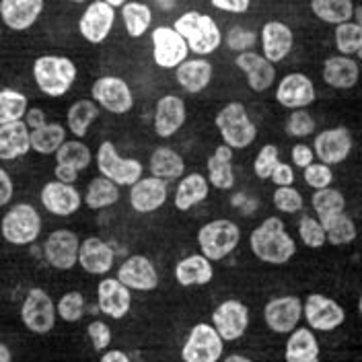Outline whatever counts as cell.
<instances>
[{
    "label": "cell",
    "mask_w": 362,
    "mask_h": 362,
    "mask_svg": "<svg viewBox=\"0 0 362 362\" xmlns=\"http://www.w3.org/2000/svg\"><path fill=\"white\" fill-rule=\"evenodd\" d=\"M249 245H251V251L262 262L274 264V266L286 264L296 253L293 237L284 230V223L280 218H276V216L266 218L262 225L251 233Z\"/></svg>",
    "instance_id": "6da1fadb"
},
{
    "label": "cell",
    "mask_w": 362,
    "mask_h": 362,
    "mask_svg": "<svg viewBox=\"0 0 362 362\" xmlns=\"http://www.w3.org/2000/svg\"><path fill=\"white\" fill-rule=\"evenodd\" d=\"M173 29L185 40L187 49H192L198 56H208L223 44V33H221L218 25L214 23L212 17L198 13V11L183 13L175 21Z\"/></svg>",
    "instance_id": "7a4b0ae2"
},
{
    "label": "cell",
    "mask_w": 362,
    "mask_h": 362,
    "mask_svg": "<svg viewBox=\"0 0 362 362\" xmlns=\"http://www.w3.org/2000/svg\"><path fill=\"white\" fill-rule=\"evenodd\" d=\"M33 78L42 93L49 97H62L76 78V66L64 56H40L33 62Z\"/></svg>",
    "instance_id": "3957f363"
},
{
    "label": "cell",
    "mask_w": 362,
    "mask_h": 362,
    "mask_svg": "<svg viewBox=\"0 0 362 362\" xmlns=\"http://www.w3.org/2000/svg\"><path fill=\"white\" fill-rule=\"evenodd\" d=\"M214 122L225 144L230 148H247L257 136V128L251 122L243 103H226Z\"/></svg>",
    "instance_id": "277c9868"
},
{
    "label": "cell",
    "mask_w": 362,
    "mask_h": 362,
    "mask_svg": "<svg viewBox=\"0 0 362 362\" xmlns=\"http://www.w3.org/2000/svg\"><path fill=\"white\" fill-rule=\"evenodd\" d=\"M0 233L13 245H29L42 233V218L31 204H17L2 216Z\"/></svg>",
    "instance_id": "5b68a950"
},
{
    "label": "cell",
    "mask_w": 362,
    "mask_h": 362,
    "mask_svg": "<svg viewBox=\"0 0 362 362\" xmlns=\"http://www.w3.org/2000/svg\"><path fill=\"white\" fill-rule=\"evenodd\" d=\"M239 239H241L239 226L226 218L212 221V223L204 225L198 233V243L202 247V253L210 262L226 257L239 245Z\"/></svg>",
    "instance_id": "8992f818"
},
{
    "label": "cell",
    "mask_w": 362,
    "mask_h": 362,
    "mask_svg": "<svg viewBox=\"0 0 362 362\" xmlns=\"http://www.w3.org/2000/svg\"><path fill=\"white\" fill-rule=\"evenodd\" d=\"M97 167L103 177L112 180L115 185H132L138 177H142V165L136 158H124L117 155L115 146L110 140L99 144L97 151Z\"/></svg>",
    "instance_id": "52a82bcc"
},
{
    "label": "cell",
    "mask_w": 362,
    "mask_h": 362,
    "mask_svg": "<svg viewBox=\"0 0 362 362\" xmlns=\"http://www.w3.org/2000/svg\"><path fill=\"white\" fill-rule=\"evenodd\" d=\"M223 356V338L214 325L198 323L192 327L185 346L181 348V358L185 362H216Z\"/></svg>",
    "instance_id": "ba28073f"
},
{
    "label": "cell",
    "mask_w": 362,
    "mask_h": 362,
    "mask_svg": "<svg viewBox=\"0 0 362 362\" xmlns=\"http://www.w3.org/2000/svg\"><path fill=\"white\" fill-rule=\"evenodd\" d=\"M21 319L33 334H47L56 323V307L44 288H31L21 307Z\"/></svg>",
    "instance_id": "9c48e42d"
},
{
    "label": "cell",
    "mask_w": 362,
    "mask_h": 362,
    "mask_svg": "<svg viewBox=\"0 0 362 362\" xmlns=\"http://www.w3.org/2000/svg\"><path fill=\"white\" fill-rule=\"evenodd\" d=\"M93 101L112 113H128L134 105L132 90L117 76H101L93 83Z\"/></svg>",
    "instance_id": "30bf717a"
},
{
    "label": "cell",
    "mask_w": 362,
    "mask_h": 362,
    "mask_svg": "<svg viewBox=\"0 0 362 362\" xmlns=\"http://www.w3.org/2000/svg\"><path fill=\"white\" fill-rule=\"evenodd\" d=\"M303 315L317 332H332L346 321V311L336 300L323 294H309L303 305Z\"/></svg>",
    "instance_id": "8fae6325"
},
{
    "label": "cell",
    "mask_w": 362,
    "mask_h": 362,
    "mask_svg": "<svg viewBox=\"0 0 362 362\" xmlns=\"http://www.w3.org/2000/svg\"><path fill=\"white\" fill-rule=\"evenodd\" d=\"M78 245L81 241L72 230L58 228L49 233L44 243V255L47 264L56 270H72L78 259Z\"/></svg>",
    "instance_id": "7c38bea8"
},
{
    "label": "cell",
    "mask_w": 362,
    "mask_h": 362,
    "mask_svg": "<svg viewBox=\"0 0 362 362\" xmlns=\"http://www.w3.org/2000/svg\"><path fill=\"white\" fill-rule=\"evenodd\" d=\"M212 323L218 336L226 341L243 338L249 325L247 307L239 300H225L212 313Z\"/></svg>",
    "instance_id": "4fadbf2b"
},
{
    "label": "cell",
    "mask_w": 362,
    "mask_h": 362,
    "mask_svg": "<svg viewBox=\"0 0 362 362\" xmlns=\"http://www.w3.org/2000/svg\"><path fill=\"white\" fill-rule=\"evenodd\" d=\"M187 44L173 27H157L153 31V58L160 68H175L187 58Z\"/></svg>",
    "instance_id": "5bb4252c"
},
{
    "label": "cell",
    "mask_w": 362,
    "mask_h": 362,
    "mask_svg": "<svg viewBox=\"0 0 362 362\" xmlns=\"http://www.w3.org/2000/svg\"><path fill=\"white\" fill-rule=\"evenodd\" d=\"M113 21H115V8L112 4L103 2V0H95L87 6V11L83 13L78 29L83 33V37L90 44H101L107 40L110 31H112Z\"/></svg>",
    "instance_id": "9a60e30c"
},
{
    "label": "cell",
    "mask_w": 362,
    "mask_h": 362,
    "mask_svg": "<svg viewBox=\"0 0 362 362\" xmlns=\"http://www.w3.org/2000/svg\"><path fill=\"white\" fill-rule=\"evenodd\" d=\"M303 317V303L298 296H280L272 298L264 309V319L272 332L291 334Z\"/></svg>",
    "instance_id": "2e32d148"
},
{
    "label": "cell",
    "mask_w": 362,
    "mask_h": 362,
    "mask_svg": "<svg viewBox=\"0 0 362 362\" xmlns=\"http://www.w3.org/2000/svg\"><path fill=\"white\" fill-rule=\"evenodd\" d=\"M313 148H315V155L321 163L339 165L348 158L350 151H352V136L348 132V128H341V126L332 128V130H325L315 136Z\"/></svg>",
    "instance_id": "e0dca14e"
},
{
    "label": "cell",
    "mask_w": 362,
    "mask_h": 362,
    "mask_svg": "<svg viewBox=\"0 0 362 362\" xmlns=\"http://www.w3.org/2000/svg\"><path fill=\"white\" fill-rule=\"evenodd\" d=\"M276 99L280 105H284L288 110H300L315 101V87L309 76H305L300 72H293L280 81L278 90H276Z\"/></svg>",
    "instance_id": "ac0fdd59"
},
{
    "label": "cell",
    "mask_w": 362,
    "mask_h": 362,
    "mask_svg": "<svg viewBox=\"0 0 362 362\" xmlns=\"http://www.w3.org/2000/svg\"><path fill=\"white\" fill-rule=\"evenodd\" d=\"M167 181L160 177H138L130 189V206L140 214L155 212L167 200Z\"/></svg>",
    "instance_id": "d6986e66"
},
{
    "label": "cell",
    "mask_w": 362,
    "mask_h": 362,
    "mask_svg": "<svg viewBox=\"0 0 362 362\" xmlns=\"http://www.w3.org/2000/svg\"><path fill=\"white\" fill-rule=\"evenodd\" d=\"M117 280L122 284H126L130 291H153V288H157L158 274L148 257L132 255L119 266Z\"/></svg>",
    "instance_id": "ffe728a7"
},
{
    "label": "cell",
    "mask_w": 362,
    "mask_h": 362,
    "mask_svg": "<svg viewBox=\"0 0 362 362\" xmlns=\"http://www.w3.org/2000/svg\"><path fill=\"white\" fill-rule=\"evenodd\" d=\"M99 296V309L101 313H105L112 319H122L128 315L130 307H132V294L126 284H122L115 278H105L99 282L97 288Z\"/></svg>",
    "instance_id": "44dd1931"
},
{
    "label": "cell",
    "mask_w": 362,
    "mask_h": 362,
    "mask_svg": "<svg viewBox=\"0 0 362 362\" xmlns=\"http://www.w3.org/2000/svg\"><path fill=\"white\" fill-rule=\"evenodd\" d=\"M81 194L72 187V183L49 181L42 189V204L49 214L70 216L81 208Z\"/></svg>",
    "instance_id": "7402d4cb"
},
{
    "label": "cell",
    "mask_w": 362,
    "mask_h": 362,
    "mask_svg": "<svg viewBox=\"0 0 362 362\" xmlns=\"http://www.w3.org/2000/svg\"><path fill=\"white\" fill-rule=\"evenodd\" d=\"M44 11V0H0V17L13 31L33 27Z\"/></svg>",
    "instance_id": "603a6c76"
},
{
    "label": "cell",
    "mask_w": 362,
    "mask_h": 362,
    "mask_svg": "<svg viewBox=\"0 0 362 362\" xmlns=\"http://www.w3.org/2000/svg\"><path fill=\"white\" fill-rule=\"evenodd\" d=\"M235 64L239 66L241 72H245L249 87L257 93L268 90L276 81V68L272 66L270 60H266L264 56L255 54V52H239Z\"/></svg>",
    "instance_id": "cb8c5ba5"
},
{
    "label": "cell",
    "mask_w": 362,
    "mask_h": 362,
    "mask_svg": "<svg viewBox=\"0 0 362 362\" xmlns=\"http://www.w3.org/2000/svg\"><path fill=\"white\" fill-rule=\"evenodd\" d=\"M113 259H115V251L99 237H89L83 241V245H78L76 264H81L83 270L89 274L95 276L107 274L113 268Z\"/></svg>",
    "instance_id": "d4e9b609"
},
{
    "label": "cell",
    "mask_w": 362,
    "mask_h": 362,
    "mask_svg": "<svg viewBox=\"0 0 362 362\" xmlns=\"http://www.w3.org/2000/svg\"><path fill=\"white\" fill-rule=\"evenodd\" d=\"M294 35L288 25L280 21H270L262 29V45H264V58L272 64L282 62L291 49H293Z\"/></svg>",
    "instance_id": "484cf974"
},
{
    "label": "cell",
    "mask_w": 362,
    "mask_h": 362,
    "mask_svg": "<svg viewBox=\"0 0 362 362\" xmlns=\"http://www.w3.org/2000/svg\"><path fill=\"white\" fill-rule=\"evenodd\" d=\"M185 124V103L177 95L160 97L155 110V130L160 138H171Z\"/></svg>",
    "instance_id": "4316f807"
},
{
    "label": "cell",
    "mask_w": 362,
    "mask_h": 362,
    "mask_svg": "<svg viewBox=\"0 0 362 362\" xmlns=\"http://www.w3.org/2000/svg\"><path fill=\"white\" fill-rule=\"evenodd\" d=\"M31 151L29 128L23 119L0 126V160H13Z\"/></svg>",
    "instance_id": "83f0119b"
},
{
    "label": "cell",
    "mask_w": 362,
    "mask_h": 362,
    "mask_svg": "<svg viewBox=\"0 0 362 362\" xmlns=\"http://www.w3.org/2000/svg\"><path fill=\"white\" fill-rule=\"evenodd\" d=\"M323 81L334 89H352L358 83V62L350 56H332L323 64Z\"/></svg>",
    "instance_id": "f1b7e54d"
},
{
    "label": "cell",
    "mask_w": 362,
    "mask_h": 362,
    "mask_svg": "<svg viewBox=\"0 0 362 362\" xmlns=\"http://www.w3.org/2000/svg\"><path fill=\"white\" fill-rule=\"evenodd\" d=\"M175 76L187 93H200L212 81V64L208 60H183L175 66Z\"/></svg>",
    "instance_id": "f546056e"
},
{
    "label": "cell",
    "mask_w": 362,
    "mask_h": 362,
    "mask_svg": "<svg viewBox=\"0 0 362 362\" xmlns=\"http://www.w3.org/2000/svg\"><path fill=\"white\" fill-rule=\"evenodd\" d=\"M214 268L206 255H189L175 266V278L181 286H204L212 280Z\"/></svg>",
    "instance_id": "4dcf8cb0"
},
{
    "label": "cell",
    "mask_w": 362,
    "mask_h": 362,
    "mask_svg": "<svg viewBox=\"0 0 362 362\" xmlns=\"http://www.w3.org/2000/svg\"><path fill=\"white\" fill-rule=\"evenodd\" d=\"M208 181L216 189H230L235 183L233 173V148L230 146H218L214 155L208 158Z\"/></svg>",
    "instance_id": "1f68e13d"
},
{
    "label": "cell",
    "mask_w": 362,
    "mask_h": 362,
    "mask_svg": "<svg viewBox=\"0 0 362 362\" xmlns=\"http://www.w3.org/2000/svg\"><path fill=\"white\" fill-rule=\"evenodd\" d=\"M286 361L288 362H317L319 361V344L311 329H296L291 332L286 341Z\"/></svg>",
    "instance_id": "d6a6232c"
},
{
    "label": "cell",
    "mask_w": 362,
    "mask_h": 362,
    "mask_svg": "<svg viewBox=\"0 0 362 362\" xmlns=\"http://www.w3.org/2000/svg\"><path fill=\"white\" fill-rule=\"evenodd\" d=\"M319 223L325 230V241H329L332 245H346L356 239V225L344 212L319 216Z\"/></svg>",
    "instance_id": "836d02e7"
},
{
    "label": "cell",
    "mask_w": 362,
    "mask_h": 362,
    "mask_svg": "<svg viewBox=\"0 0 362 362\" xmlns=\"http://www.w3.org/2000/svg\"><path fill=\"white\" fill-rule=\"evenodd\" d=\"M208 196V180L200 173H189L180 181L175 189V208L189 210L192 206L200 204Z\"/></svg>",
    "instance_id": "e575fe53"
},
{
    "label": "cell",
    "mask_w": 362,
    "mask_h": 362,
    "mask_svg": "<svg viewBox=\"0 0 362 362\" xmlns=\"http://www.w3.org/2000/svg\"><path fill=\"white\" fill-rule=\"evenodd\" d=\"M64 140H66V130L62 124L45 122L44 126L33 128V132H29V144L40 155H54Z\"/></svg>",
    "instance_id": "d590c367"
},
{
    "label": "cell",
    "mask_w": 362,
    "mask_h": 362,
    "mask_svg": "<svg viewBox=\"0 0 362 362\" xmlns=\"http://www.w3.org/2000/svg\"><path fill=\"white\" fill-rule=\"evenodd\" d=\"M151 173L160 180H180L185 171V163L181 155L171 148H157L151 155Z\"/></svg>",
    "instance_id": "8d00e7d4"
},
{
    "label": "cell",
    "mask_w": 362,
    "mask_h": 362,
    "mask_svg": "<svg viewBox=\"0 0 362 362\" xmlns=\"http://www.w3.org/2000/svg\"><path fill=\"white\" fill-rule=\"evenodd\" d=\"M97 115H99V107L93 99H81V101L72 103L66 113L68 130L76 138H83L87 134L90 124L97 119Z\"/></svg>",
    "instance_id": "74e56055"
},
{
    "label": "cell",
    "mask_w": 362,
    "mask_h": 362,
    "mask_svg": "<svg viewBox=\"0 0 362 362\" xmlns=\"http://www.w3.org/2000/svg\"><path fill=\"white\" fill-rule=\"evenodd\" d=\"M311 11L323 23L339 25L352 19L354 2L352 0H311Z\"/></svg>",
    "instance_id": "f35d334b"
},
{
    "label": "cell",
    "mask_w": 362,
    "mask_h": 362,
    "mask_svg": "<svg viewBox=\"0 0 362 362\" xmlns=\"http://www.w3.org/2000/svg\"><path fill=\"white\" fill-rule=\"evenodd\" d=\"M122 19L130 37H142L153 21V13L142 2H124L122 4Z\"/></svg>",
    "instance_id": "ab89813d"
},
{
    "label": "cell",
    "mask_w": 362,
    "mask_h": 362,
    "mask_svg": "<svg viewBox=\"0 0 362 362\" xmlns=\"http://www.w3.org/2000/svg\"><path fill=\"white\" fill-rule=\"evenodd\" d=\"M117 198H119L117 185L107 177H97V180L90 181L89 187H87L85 204L93 210H101V208H107V206L117 202Z\"/></svg>",
    "instance_id": "60d3db41"
},
{
    "label": "cell",
    "mask_w": 362,
    "mask_h": 362,
    "mask_svg": "<svg viewBox=\"0 0 362 362\" xmlns=\"http://www.w3.org/2000/svg\"><path fill=\"white\" fill-rule=\"evenodd\" d=\"M54 155H56V160L60 165H70L76 171L87 169L90 163L89 146L83 144V142H78V140H64Z\"/></svg>",
    "instance_id": "b9f144b4"
},
{
    "label": "cell",
    "mask_w": 362,
    "mask_h": 362,
    "mask_svg": "<svg viewBox=\"0 0 362 362\" xmlns=\"http://www.w3.org/2000/svg\"><path fill=\"white\" fill-rule=\"evenodd\" d=\"M336 45L344 56H362V25L352 21L339 23L336 27Z\"/></svg>",
    "instance_id": "7bdbcfd3"
},
{
    "label": "cell",
    "mask_w": 362,
    "mask_h": 362,
    "mask_svg": "<svg viewBox=\"0 0 362 362\" xmlns=\"http://www.w3.org/2000/svg\"><path fill=\"white\" fill-rule=\"evenodd\" d=\"M27 112V97L15 89L0 90V126L23 119Z\"/></svg>",
    "instance_id": "ee69618b"
},
{
    "label": "cell",
    "mask_w": 362,
    "mask_h": 362,
    "mask_svg": "<svg viewBox=\"0 0 362 362\" xmlns=\"http://www.w3.org/2000/svg\"><path fill=\"white\" fill-rule=\"evenodd\" d=\"M346 208V200L341 196V192L334 189V187H321L317 189L313 196V210L317 216H325V214H336V212H344Z\"/></svg>",
    "instance_id": "f6af8a7d"
},
{
    "label": "cell",
    "mask_w": 362,
    "mask_h": 362,
    "mask_svg": "<svg viewBox=\"0 0 362 362\" xmlns=\"http://www.w3.org/2000/svg\"><path fill=\"white\" fill-rule=\"evenodd\" d=\"M298 235L303 239V243L307 247L319 249L323 247L327 241H325V230L319 223V218H313V216H303L300 223H298Z\"/></svg>",
    "instance_id": "bcb514c9"
},
{
    "label": "cell",
    "mask_w": 362,
    "mask_h": 362,
    "mask_svg": "<svg viewBox=\"0 0 362 362\" xmlns=\"http://www.w3.org/2000/svg\"><path fill=\"white\" fill-rule=\"evenodd\" d=\"M56 313L62 317L64 321H68V323L78 321L81 317L85 315V296L81 293H76V291L66 293L60 298Z\"/></svg>",
    "instance_id": "7dc6e473"
},
{
    "label": "cell",
    "mask_w": 362,
    "mask_h": 362,
    "mask_svg": "<svg viewBox=\"0 0 362 362\" xmlns=\"http://www.w3.org/2000/svg\"><path fill=\"white\" fill-rule=\"evenodd\" d=\"M274 206L280 210V212H286V214H294L298 210H303V196L294 189L293 185H278V189L274 192Z\"/></svg>",
    "instance_id": "c3c4849f"
},
{
    "label": "cell",
    "mask_w": 362,
    "mask_h": 362,
    "mask_svg": "<svg viewBox=\"0 0 362 362\" xmlns=\"http://www.w3.org/2000/svg\"><path fill=\"white\" fill-rule=\"evenodd\" d=\"M315 132V119L311 117V113H307L303 107L294 110L291 117L286 119V134L296 136V138H305Z\"/></svg>",
    "instance_id": "681fc988"
},
{
    "label": "cell",
    "mask_w": 362,
    "mask_h": 362,
    "mask_svg": "<svg viewBox=\"0 0 362 362\" xmlns=\"http://www.w3.org/2000/svg\"><path fill=\"white\" fill-rule=\"evenodd\" d=\"M278 165V148L274 144H266L257 157H255V163H253V171L259 180H270L272 171L274 167Z\"/></svg>",
    "instance_id": "f907efd6"
},
{
    "label": "cell",
    "mask_w": 362,
    "mask_h": 362,
    "mask_svg": "<svg viewBox=\"0 0 362 362\" xmlns=\"http://www.w3.org/2000/svg\"><path fill=\"white\" fill-rule=\"evenodd\" d=\"M332 180H334V173L325 163H309L305 167V181H307V185H311L315 189L327 187Z\"/></svg>",
    "instance_id": "816d5d0a"
},
{
    "label": "cell",
    "mask_w": 362,
    "mask_h": 362,
    "mask_svg": "<svg viewBox=\"0 0 362 362\" xmlns=\"http://www.w3.org/2000/svg\"><path fill=\"white\" fill-rule=\"evenodd\" d=\"M257 40V35L251 31V29H245V27H233L226 35V44L230 49H237V52H245L249 47H253Z\"/></svg>",
    "instance_id": "f5cc1de1"
},
{
    "label": "cell",
    "mask_w": 362,
    "mask_h": 362,
    "mask_svg": "<svg viewBox=\"0 0 362 362\" xmlns=\"http://www.w3.org/2000/svg\"><path fill=\"white\" fill-rule=\"evenodd\" d=\"M87 332H89V338L97 352H101V350H105L110 346V341H112V329H110L107 323L93 321V323H89V329Z\"/></svg>",
    "instance_id": "db71d44e"
},
{
    "label": "cell",
    "mask_w": 362,
    "mask_h": 362,
    "mask_svg": "<svg viewBox=\"0 0 362 362\" xmlns=\"http://www.w3.org/2000/svg\"><path fill=\"white\" fill-rule=\"evenodd\" d=\"M270 180L276 183V187L278 185H293L294 181V171L291 165H286V163H280L278 160V165L274 167V171H272Z\"/></svg>",
    "instance_id": "11a10c76"
},
{
    "label": "cell",
    "mask_w": 362,
    "mask_h": 362,
    "mask_svg": "<svg viewBox=\"0 0 362 362\" xmlns=\"http://www.w3.org/2000/svg\"><path fill=\"white\" fill-rule=\"evenodd\" d=\"M210 2H212V6H214V8H218V11H225V13H237V15L247 13L249 4H251V0H210Z\"/></svg>",
    "instance_id": "9f6ffc18"
},
{
    "label": "cell",
    "mask_w": 362,
    "mask_h": 362,
    "mask_svg": "<svg viewBox=\"0 0 362 362\" xmlns=\"http://www.w3.org/2000/svg\"><path fill=\"white\" fill-rule=\"evenodd\" d=\"M293 160L296 167L305 169L309 163H313V148L307 144H296L293 146Z\"/></svg>",
    "instance_id": "6f0895ef"
},
{
    "label": "cell",
    "mask_w": 362,
    "mask_h": 362,
    "mask_svg": "<svg viewBox=\"0 0 362 362\" xmlns=\"http://www.w3.org/2000/svg\"><path fill=\"white\" fill-rule=\"evenodd\" d=\"M13 192H15V187H13L11 175L0 167V206H6V204L11 202Z\"/></svg>",
    "instance_id": "680465c9"
},
{
    "label": "cell",
    "mask_w": 362,
    "mask_h": 362,
    "mask_svg": "<svg viewBox=\"0 0 362 362\" xmlns=\"http://www.w3.org/2000/svg\"><path fill=\"white\" fill-rule=\"evenodd\" d=\"M54 173H56V180L62 181V183H74L76 181V175H78V171L74 169V167H70V165H56V169H54Z\"/></svg>",
    "instance_id": "91938a15"
},
{
    "label": "cell",
    "mask_w": 362,
    "mask_h": 362,
    "mask_svg": "<svg viewBox=\"0 0 362 362\" xmlns=\"http://www.w3.org/2000/svg\"><path fill=\"white\" fill-rule=\"evenodd\" d=\"M23 117L27 119L25 124H27V128H31V130H33V128H40V126H44L45 124V113L42 112V110H27Z\"/></svg>",
    "instance_id": "94428289"
},
{
    "label": "cell",
    "mask_w": 362,
    "mask_h": 362,
    "mask_svg": "<svg viewBox=\"0 0 362 362\" xmlns=\"http://www.w3.org/2000/svg\"><path fill=\"white\" fill-rule=\"evenodd\" d=\"M103 362H130V356L119 352V350H112V352H105L103 356Z\"/></svg>",
    "instance_id": "6125c7cd"
},
{
    "label": "cell",
    "mask_w": 362,
    "mask_h": 362,
    "mask_svg": "<svg viewBox=\"0 0 362 362\" xmlns=\"http://www.w3.org/2000/svg\"><path fill=\"white\" fill-rule=\"evenodd\" d=\"M11 358H13V354H11V350L0 341V362H11Z\"/></svg>",
    "instance_id": "be15d7a7"
},
{
    "label": "cell",
    "mask_w": 362,
    "mask_h": 362,
    "mask_svg": "<svg viewBox=\"0 0 362 362\" xmlns=\"http://www.w3.org/2000/svg\"><path fill=\"white\" fill-rule=\"evenodd\" d=\"M226 362H249V358L241 356V354H230V356H226Z\"/></svg>",
    "instance_id": "e7e4bbea"
},
{
    "label": "cell",
    "mask_w": 362,
    "mask_h": 362,
    "mask_svg": "<svg viewBox=\"0 0 362 362\" xmlns=\"http://www.w3.org/2000/svg\"><path fill=\"white\" fill-rule=\"evenodd\" d=\"M103 2H107V4H112L113 8H115V6H122V4H124L126 0H103Z\"/></svg>",
    "instance_id": "03108f58"
},
{
    "label": "cell",
    "mask_w": 362,
    "mask_h": 362,
    "mask_svg": "<svg viewBox=\"0 0 362 362\" xmlns=\"http://www.w3.org/2000/svg\"><path fill=\"white\" fill-rule=\"evenodd\" d=\"M70 2H85V0H70Z\"/></svg>",
    "instance_id": "003e7915"
}]
</instances>
